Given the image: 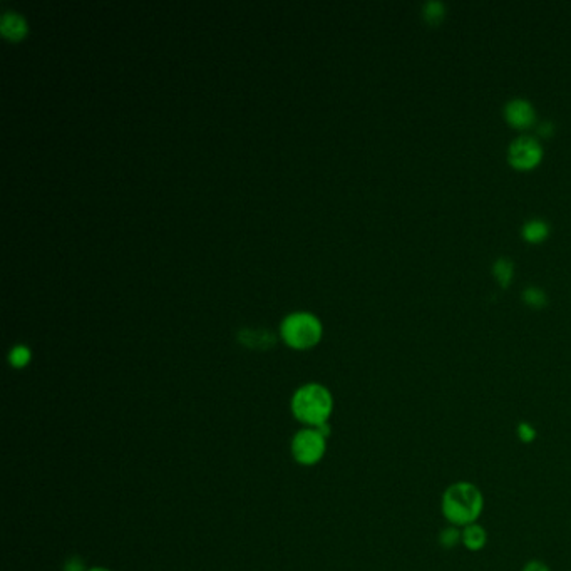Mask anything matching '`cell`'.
I'll list each match as a JSON object with an SVG mask.
<instances>
[{"label": "cell", "instance_id": "obj_1", "mask_svg": "<svg viewBox=\"0 0 571 571\" xmlns=\"http://www.w3.org/2000/svg\"><path fill=\"white\" fill-rule=\"evenodd\" d=\"M484 511V494L471 481H456L440 496V512L447 524L464 528L478 523Z\"/></svg>", "mask_w": 571, "mask_h": 571}, {"label": "cell", "instance_id": "obj_2", "mask_svg": "<svg viewBox=\"0 0 571 571\" xmlns=\"http://www.w3.org/2000/svg\"><path fill=\"white\" fill-rule=\"evenodd\" d=\"M290 409L303 427H320L332 417L334 397L322 384H305L291 395Z\"/></svg>", "mask_w": 571, "mask_h": 571}, {"label": "cell", "instance_id": "obj_3", "mask_svg": "<svg viewBox=\"0 0 571 571\" xmlns=\"http://www.w3.org/2000/svg\"><path fill=\"white\" fill-rule=\"evenodd\" d=\"M322 325L310 313H291L282 323V337L290 347L308 349L320 340Z\"/></svg>", "mask_w": 571, "mask_h": 571}, {"label": "cell", "instance_id": "obj_4", "mask_svg": "<svg viewBox=\"0 0 571 571\" xmlns=\"http://www.w3.org/2000/svg\"><path fill=\"white\" fill-rule=\"evenodd\" d=\"M291 457L300 466H315L327 452V435L317 427H303L290 443Z\"/></svg>", "mask_w": 571, "mask_h": 571}, {"label": "cell", "instance_id": "obj_5", "mask_svg": "<svg viewBox=\"0 0 571 571\" xmlns=\"http://www.w3.org/2000/svg\"><path fill=\"white\" fill-rule=\"evenodd\" d=\"M543 160V146L534 136L523 134L515 138L507 148V161L512 168L528 171L536 168Z\"/></svg>", "mask_w": 571, "mask_h": 571}, {"label": "cell", "instance_id": "obj_6", "mask_svg": "<svg viewBox=\"0 0 571 571\" xmlns=\"http://www.w3.org/2000/svg\"><path fill=\"white\" fill-rule=\"evenodd\" d=\"M505 118L512 128L526 129L536 121V111L528 99L512 97L505 106Z\"/></svg>", "mask_w": 571, "mask_h": 571}, {"label": "cell", "instance_id": "obj_7", "mask_svg": "<svg viewBox=\"0 0 571 571\" xmlns=\"http://www.w3.org/2000/svg\"><path fill=\"white\" fill-rule=\"evenodd\" d=\"M461 531H462V546H464L467 551L478 553L483 551L484 548L488 546L489 539L488 529L484 528L479 521L478 523L464 526V528H461Z\"/></svg>", "mask_w": 571, "mask_h": 571}, {"label": "cell", "instance_id": "obj_8", "mask_svg": "<svg viewBox=\"0 0 571 571\" xmlns=\"http://www.w3.org/2000/svg\"><path fill=\"white\" fill-rule=\"evenodd\" d=\"M0 29H2V34L6 35V37L12 39V40H19L24 37L27 32V24H25L24 17L19 16V13L8 12L2 17Z\"/></svg>", "mask_w": 571, "mask_h": 571}, {"label": "cell", "instance_id": "obj_9", "mask_svg": "<svg viewBox=\"0 0 571 571\" xmlns=\"http://www.w3.org/2000/svg\"><path fill=\"white\" fill-rule=\"evenodd\" d=\"M521 235H523L524 240L529 241V244H541V241H545L548 235H550V224H548L545 220L533 218L523 224Z\"/></svg>", "mask_w": 571, "mask_h": 571}, {"label": "cell", "instance_id": "obj_10", "mask_svg": "<svg viewBox=\"0 0 571 571\" xmlns=\"http://www.w3.org/2000/svg\"><path fill=\"white\" fill-rule=\"evenodd\" d=\"M493 273L496 277V280L499 282L501 287H510V283L512 280V275H515V265H512L511 260H507L503 256V258H498L493 265Z\"/></svg>", "mask_w": 571, "mask_h": 571}, {"label": "cell", "instance_id": "obj_11", "mask_svg": "<svg viewBox=\"0 0 571 571\" xmlns=\"http://www.w3.org/2000/svg\"><path fill=\"white\" fill-rule=\"evenodd\" d=\"M439 545L444 548V550H454L459 545H462V531L457 526H444L439 533Z\"/></svg>", "mask_w": 571, "mask_h": 571}, {"label": "cell", "instance_id": "obj_12", "mask_svg": "<svg viewBox=\"0 0 571 571\" xmlns=\"http://www.w3.org/2000/svg\"><path fill=\"white\" fill-rule=\"evenodd\" d=\"M422 16L424 19L429 22V24H439L440 20L446 16V6L439 0H431V2H426L424 7H422Z\"/></svg>", "mask_w": 571, "mask_h": 571}, {"label": "cell", "instance_id": "obj_13", "mask_svg": "<svg viewBox=\"0 0 571 571\" xmlns=\"http://www.w3.org/2000/svg\"><path fill=\"white\" fill-rule=\"evenodd\" d=\"M523 300L526 302V305H529V307L543 308L548 302V296L545 291L538 289V287H528V289H524L523 291Z\"/></svg>", "mask_w": 571, "mask_h": 571}, {"label": "cell", "instance_id": "obj_14", "mask_svg": "<svg viewBox=\"0 0 571 571\" xmlns=\"http://www.w3.org/2000/svg\"><path fill=\"white\" fill-rule=\"evenodd\" d=\"M516 438H518L519 443L523 444H533L534 440L538 439L536 427L528 421L518 422V426H516Z\"/></svg>", "mask_w": 571, "mask_h": 571}, {"label": "cell", "instance_id": "obj_15", "mask_svg": "<svg viewBox=\"0 0 571 571\" xmlns=\"http://www.w3.org/2000/svg\"><path fill=\"white\" fill-rule=\"evenodd\" d=\"M8 361L13 367H24L29 363L30 361V350L24 347V345H17V347H13L11 350V354H8Z\"/></svg>", "mask_w": 571, "mask_h": 571}, {"label": "cell", "instance_id": "obj_16", "mask_svg": "<svg viewBox=\"0 0 571 571\" xmlns=\"http://www.w3.org/2000/svg\"><path fill=\"white\" fill-rule=\"evenodd\" d=\"M521 571H551V568L541 560H529L526 561Z\"/></svg>", "mask_w": 571, "mask_h": 571}, {"label": "cell", "instance_id": "obj_17", "mask_svg": "<svg viewBox=\"0 0 571 571\" xmlns=\"http://www.w3.org/2000/svg\"><path fill=\"white\" fill-rule=\"evenodd\" d=\"M539 133H545L543 136H550V134L553 133V124L550 123V121H545V123L539 126Z\"/></svg>", "mask_w": 571, "mask_h": 571}, {"label": "cell", "instance_id": "obj_18", "mask_svg": "<svg viewBox=\"0 0 571 571\" xmlns=\"http://www.w3.org/2000/svg\"><path fill=\"white\" fill-rule=\"evenodd\" d=\"M88 571H111V570L104 568V566H94V568H89Z\"/></svg>", "mask_w": 571, "mask_h": 571}]
</instances>
